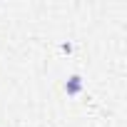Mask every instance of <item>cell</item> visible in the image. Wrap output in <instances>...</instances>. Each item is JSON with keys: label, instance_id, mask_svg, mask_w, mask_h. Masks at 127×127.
Masks as SVG:
<instances>
[{"label": "cell", "instance_id": "1", "mask_svg": "<svg viewBox=\"0 0 127 127\" xmlns=\"http://www.w3.org/2000/svg\"><path fill=\"white\" fill-rule=\"evenodd\" d=\"M65 92H67L70 97L80 95V92H82V77H80V75H72V77L65 82Z\"/></svg>", "mask_w": 127, "mask_h": 127}]
</instances>
